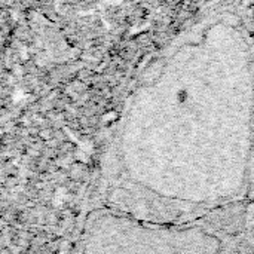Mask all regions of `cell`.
<instances>
[{"label": "cell", "mask_w": 254, "mask_h": 254, "mask_svg": "<svg viewBox=\"0 0 254 254\" xmlns=\"http://www.w3.org/2000/svg\"><path fill=\"white\" fill-rule=\"evenodd\" d=\"M250 204L192 222H153L88 207L74 254H237L253 229Z\"/></svg>", "instance_id": "1"}, {"label": "cell", "mask_w": 254, "mask_h": 254, "mask_svg": "<svg viewBox=\"0 0 254 254\" xmlns=\"http://www.w3.org/2000/svg\"><path fill=\"white\" fill-rule=\"evenodd\" d=\"M250 254H254V250H253V252H252V253H250Z\"/></svg>", "instance_id": "2"}]
</instances>
